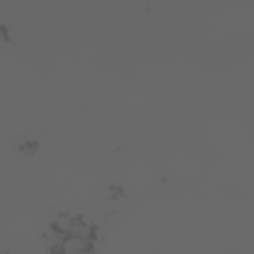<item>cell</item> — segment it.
<instances>
[{
    "mask_svg": "<svg viewBox=\"0 0 254 254\" xmlns=\"http://www.w3.org/2000/svg\"><path fill=\"white\" fill-rule=\"evenodd\" d=\"M87 250H91V242L73 234H67L60 246V254H83Z\"/></svg>",
    "mask_w": 254,
    "mask_h": 254,
    "instance_id": "cell-1",
    "label": "cell"
},
{
    "mask_svg": "<svg viewBox=\"0 0 254 254\" xmlns=\"http://www.w3.org/2000/svg\"><path fill=\"white\" fill-rule=\"evenodd\" d=\"M95 226H93V222L91 220H87V218H77L75 216V220H73V226H71V232L69 234H73V236H79V238H85V240H93L95 238Z\"/></svg>",
    "mask_w": 254,
    "mask_h": 254,
    "instance_id": "cell-2",
    "label": "cell"
},
{
    "mask_svg": "<svg viewBox=\"0 0 254 254\" xmlns=\"http://www.w3.org/2000/svg\"><path fill=\"white\" fill-rule=\"evenodd\" d=\"M73 220H75V216L73 214H69V212H62V214H58L56 218H54V222H52V226L60 232V234H64V236H67L69 232H71V226H73Z\"/></svg>",
    "mask_w": 254,
    "mask_h": 254,
    "instance_id": "cell-3",
    "label": "cell"
},
{
    "mask_svg": "<svg viewBox=\"0 0 254 254\" xmlns=\"http://www.w3.org/2000/svg\"><path fill=\"white\" fill-rule=\"evenodd\" d=\"M64 234H60L54 226H50L46 232H44V244L48 246V250L50 252H58L60 254V246H62V242H64Z\"/></svg>",
    "mask_w": 254,
    "mask_h": 254,
    "instance_id": "cell-4",
    "label": "cell"
}]
</instances>
